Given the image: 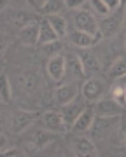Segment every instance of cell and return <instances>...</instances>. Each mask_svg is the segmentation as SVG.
<instances>
[{
  "mask_svg": "<svg viewBox=\"0 0 126 157\" xmlns=\"http://www.w3.org/2000/svg\"><path fill=\"white\" fill-rule=\"evenodd\" d=\"M123 23L117 19V17H110V16H105L102 23H98V33L100 37H105V39H110L114 35L119 33Z\"/></svg>",
  "mask_w": 126,
  "mask_h": 157,
  "instance_id": "obj_17",
  "label": "cell"
},
{
  "mask_svg": "<svg viewBox=\"0 0 126 157\" xmlns=\"http://www.w3.org/2000/svg\"><path fill=\"white\" fill-rule=\"evenodd\" d=\"M4 155L7 157H16V155H26L21 148H16V147H12V148H6L4 150Z\"/></svg>",
  "mask_w": 126,
  "mask_h": 157,
  "instance_id": "obj_28",
  "label": "cell"
},
{
  "mask_svg": "<svg viewBox=\"0 0 126 157\" xmlns=\"http://www.w3.org/2000/svg\"><path fill=\"white\" fill-rule=\"evenodd\" d=\"M12 98V84L11 78L7 77L6 73H0V100L7 103Z\"/></svg>",
  "mask_w": 126,
  "mask_h": 157,
  "instance_id": "obj_24",
  "label": "cell"
},
{
  "mask_svg": "<svg viewBox=\"0 0 126 157\" xmlns=\"http://www.w3.org/2000/svg\"><path fill=\"white\" fill-rule=\"evenodd\" d=\"M7 45H9V37L6 33H0V56L4 54V51L7 49Z\"/></svg>",
  "mask_w": 126,
  "mask_h": 157,
  "instance_id": "obj_30",
  "label": "cell"
},
{
  "mask_svg": "<svg viewBox=\"0 0 126 157\" xmlns=\"http://www.w3.org/2000/svg\"><path fill=\"white\" fill-rule=\"evenodd\" d=\"M79 58H81V63H82V68H84L86 75H93V73L100 72V59H98V56L95 52H91L89 49H81Z\"/></svg>",
  "mask_w": 126,
  "mask_h": 157,
  "instance_id": "obj_15",
  "label": "cell"
},
{
  "mask_svg": "<svg viewBox=\"0 0 126 157\" xmlns=\"http://www.w3.org/2000/svg\"><path fill=\"white\" fill-rule=\"evenodd\" d=\"M117 122H119V117H100V115H96L91 129H89L91 131V136L95 140H100V138L109 136V133L114 129V126Z\"/></svg>",
  "mask_w": 126,
  "mask_h": 157,
  "instance_id": "obj_7",
  "label": "cell"
},
{
  "mask_svg": "<svg viewBox=\"0 0 126 157\" xmlns=\"http://www.w3.org/2000/svg\"><path fill=\"white\" fill-rule=\"evenodd\" d=\"M119 122H121V126H119V136H121V140L126 143V119H121Z\"/></svg>",
  "mask_w": 126,
  "mask_h": 157,
  "instance_id": "obj_32",
  "label": "cell"
},
{
  "mask_svg": "<svg viewBox=\"0 0 126 157\" xmlns=\"http://www.w3.org/2000/svg\"><path fill=\"white\" fill-rule=\"evenodd\" d=\"M46 19H47V23L53 26V30L56 32V35L60 37V39H63V37H67V35H69L67 19H65L63 16H58V14H49Z\"/></svg>",
  "mask_w": 126,
  "mask_h": 157,
  "instance_id": "obj_21",
  "label": "cell"
},
{
  "mask_svg": "<svg viewBox=\"0 0 126 157\" xmlns=\"http://www.w3.org/2000/svg\"><path fill=\"white\" fill-rule=\"evenodd\" d=\"M6 19L12 28H16V30H21L23 26H26V25H30V23L35 21V17L32 16V14H28V12H25V11H19V9L9 11L7 16H6Z\"/></svg>",
  "mask_w": 126,
  "mask_h": 157,
  "instance_id": "obj_13",
  "label": "cell"
},
{
  "mask_svg": "<svg viewBox=\"0 0 126 157\" xmlns=\"http://www.w3.org/2000/svg\"><path fill=\"white\" fill-rule=\"evenodd\" d=\"M42 124L44 128L49 129L51 133H65L67 131V124L63 121V115L61 112H56V110H47V112L42 113Z\"/></svg>",
  "mask_w": 126,
  "mask_h": 157,
  "instance_id": "obj_8",
  "label": "cell"
},
{
  "mask_svg": "<svg viewBox=\"0 0 126 157\" xmlns=\"http://www.w3.org/2000/svg\"><path fill=\"white\" fill-rule=\"evenodd\" d=\"M121 7H126V0H121Z\"/></svg>",
  "mask_w": 126,
  "mask_h": 157,
  "instance_id": "obj_38",
  "label": "cell"
},
{
  "mask_svg": "<svg viewBox=\"0 0 126 157\" xmlns=\"http://www.w3.org/2000/svg\"><path fill=\"white\" fill-rule=\"evenodd\" d=\"M9 2H11V0H0V11H2V9H6V7L9 6Z\"/></svg>",
  "mask_w": 126,
  "mask_h": 157,
  "instance_id": "obj_35",
  "label": "cell"
},
{
  "mask_svg": "<svg viewBox=\"0 0 126 157\" xmlns=\"http://www.w3.org/2000/svg\"><path fill=\"white\" fill-rule=\"evenodd\" d=\"M39 113L37 112H26V110H14L11 113V121H9V126H11L12 133H23L32 126V124L37 121Z\"/></svg>",
  "mask_w": 126,
  "mask_h": 157,
  "instance_id": "obj_2",
  "label": "cell"
},
{
  "mask_svg": "<svg viewBox=\"0 0 126 157\" xmlns=\"http://www.w3.org/2000/svg\"><path fill=\"white\" fill-rule=\"evenodd\" d=\"M58 49H60V44L56 42H49V44H44V51H46L49 56H54V54H58Z\"/></svg>",
  "mask_w": 126,
  "mask_h": 157,
  "instance_id": "obj_27",
  "label": "cell"
},
{
  "mask_svg": "<svg viewBox=\"0 0 126 157\" xmlns=\"http://www.w3.org/2000/svg\"><path fill=\"white\" fill-rule=\"evenodd\" d=\"M109 75L112 78H119L126 75V58L124 56H117L112 61V65L109 67Z\"/></svg>",
  "mask_w": 126,
  "mask_h": 157,
  "instance_id": "obj_23",
  "label": "cell"
},
{
  "mask_svg": "<svg viewBox=\"0 0 126 157\" xmlns=\"http://www.w3.org/2000/svg\"><path fill=\"white\" fill-rule=\"evenodd\" d=\"M100 39L98 35H91L81 30H74L72 33H69V42L75 45L77 49H89L93 44H96V40Z\"/></svg>",
  "mask_w": 126,
  "mask_h": 157,
  "instance_id": "obj_11",
  "label": "cell"
},
{
  "mask_svg": "<svg viewBox=\"0 0 126 157\" xmlns=\"http://www.w3.org/2000/svg\"><path fill=\"white\" fill-rule=\"evenodd\" d=\"M86 108V105L82 103L81 100H72L70 103H67V105H63V110H61V115H63V121H65V124H67V128L72 129V126H74L75 119L81 115V112Z\"/></svg>",
  "mask_w": 126,
  "mask_h": 157,
  "instance_id": "obj_9",
  "label": "cell"
},
{
  "mask_svg": "<svg viewBox=\"0 0 126 157\" xmlns=\"http://www.w3.org/2000/svg\"><path fill=\"white\" fill-rule=\"evenodd\" d=\"M91 7L95 9V12L96 14H100V16H109V9H107V6L103 4V0H91Z\"/></svg>",
  "mask_w": 126,
  "mask_h": 157,
  "instance_id": "obj_25",
  "label": "cell"
},
{
  "mask_svg": "<svg viewBox=\"0 0 126 157\" xmlns=\"http://www.w3.org/2000/svg\"><path fill=\"white\" fill-rule=\"evenodd\" d=\"M18 39L26 45L37 44V40H39V23L33 21L26 26H23L21 30H18Z\"/></svg>",
  "mask_w": 126,
  "mask_h": 157,
  "instance_id": "obj_18",
  "label": "cell"
},
{
  "mask_svg": "<svg viewBox=\"0 0 126 157\" xmlns=\"http://www.w3.org/2000/svg\"><path fill=\"white\" fill-rule=\"evenodd\" d=\"M95 117H96V113H95L93 107H86L82 112H81L79 117L75 119L72 129H74V131H79V133H86V131L91 129L93 122H95Z\"/></svg>",
  "mask_w": 126,
  "mask_h": 157,
  "instance_id": "obj_16",
  "label": "cell"
},
{
  "mask_svg": "<svg viewBox=\"0 0 126 157\" xmlns=\"http://www.w3.org/2000/svg\"><path fill=\"white\" fill-rule=\"evenodd\" d=\"M109 96H112L121 107H126V84H124V80H123V77H119V80L110 87Z\"/></svg>",
  "mask_w": 126,
  "mask_h": 157,
  "instance_id": "obj_22",
  "label": "cell"
},
{
  "mask_svg": "<svg viewBox=\"0 0 126 157\" xmlns=\"http://www.w3.org/2000/svg\"><path fill=\"white\" fill-rule=\"evenodd\" d=\"M60 39L56 35V32L53 30V26L47 23V19H42L39 23V40H37V44L44 45V44H49V42H56Z\"/></svg>",
  "mask_w": 126,
  "mask_h": 157,
  "instance_id": "obj_20",
  "label": "cell"
},
{
  "mask_svg": "<svg viewBox=\"0 0 126 157\" xmlns=\"http://www.w3.org/2000/svg\"><path fill=\"white\" fill-rule=\"evenodd\" d=\"M26 2H28V4H30L32 7H35L37 11H40V9L44 7V4H46L47 0H26Z\"/></svg>",
  "mask_w": 126,
  "mask_h": 157,
  "instance_id": "obj_33",
  "label": "cell"
},
{
  "mask_svg": "<svg viewBox=\"0 0 126 157\" xmlns=\"http://www.w3.org/2000/svg\"><path fill=\"white\" fill-rule=\"evenodd\" d=\"M93 110L100 117H119L123 107H121L112 96H105V98H100L98 101H95Z\"/></svg>",
  "mask_w": 126,
  "mask_h": 157,
  "instance_id": "obj_5",
  "label": "cell"
},
{
  "mask_svg": "<svg viewBox=\"0 0 126 157\" xmlns=\"http://www.w3.org/2000/svg\"><path fill=\"white\" fill-rule=\"evenodd\" d=\"M2 119H4V112H2V108H0V122H2Z\"/></svg>",
  "mask_w": 126,
  "mask_h": 157,
  "instance_id": "obj_37",
  "label": "cell"
},
{
  "mask_svg": "<svg viewBox=\"0 0 126 157\" xmlns=\"http://www.w3.org/2000/svg\"><path fill=\"white\" fill-rule=\"evenodd\" d=\"M103 4L107 6L109 11H116V9L121 6V0H103Z\"/></svg>",
  "mask_w": 126,
  "mask_h": 157,
  "instance_id": "obj_31",
  "label": "cell"
},
{
  "mask_svg": "<svg viewBox=\"0 0 126 157\" xmlns=\"http://www.w3.org/2000/svg\"><path fill=\"white\" fill-rule=\"evenodd\" d=\"M46 70H47V75L53 78V80H61L63 75H65V56L63 54H54L47 59V65H46Z\"/></svg>",
  "mask_w": 126,
  "mask_h": 157,
  "instance_id": "obj_12",
  "label": "cell"
},
{
  "mask_svg": "<svg viewBox=\"0 0 126 157\" xmlns=\"http://www.w3.org/2000/svg\"><path fill=\"white\" fill-rule=\"evenodd\" d=\"M86 0H65V6L69 9H77V7H82Z\"/></svg>",
  "mask_w": 126,
  "mask_h": 157,
  "instance_id": "obj_29",
  "label": "cell"
},
{
  "mask_svg": "<svg viewBox=\"0 0 126 157\" xmlns=\"http://www.w3.org/2000/svg\"><path fill=\"white\" fill-rule=\"evenodd\" d=\"M77 94H79V87L75 84H63L60 87H56V91H54V101L63 107V105L70 103L72 100H75Z\"/></svg>",
  "mask_w": 126,
  "mask_h": 157,
  "instance_id": "obj_14",
  "label": "cell"
},
{
  "mask_svg": "<svg viewBox=\"0 0 126 157\" xmlns=\"http://www.w3.org/2000/svg\"><path fill=\"white\" fill-rule=\"evenodd\" d=\"M54 140V133H51L49 129H35L32 131L26 140V147H28V152H39L42 150L44 147H47L51 141Z\"/></svg>",
  "mask_w": 126,
  "mask_h": 157,
  "instance_id": "obj_4",
  "label": "cell"
},
{
  "mask_svg": "<svg viewBox=\"0 0 126 157\" xmlns=\"http://www.w3.org/2000/svg\"><path fill=\"white\" fill-rule=\"evenodd\" d=\"M75 155L79 157H88V155H96V147L93 143V140L89 138H77L72 145Z\"/></svg>",
  "mask_w": 126,
  "mask_h": 157,
  "instance_id": "obj_19",
  "label": "cell"
},
{
  "mask_svg": "<svg viewBox=\"0 0 126 157\" xmlns=\"http://www.w3.org/2000/svg\"><path fill=\"white\" fill-rule=\"evenodd\" d=\"M14 82L19 87V91H23L26 94H39L40 91V78L37 73L32 72H21L14 75Z\"/></svg>",
  "mask_w": 126,
  "mask_h": 157,
  "instance_id": "obj_3",
  "label": "cell"
},
{
  "mask_svg": "<svg viewBox=\"0 0 126 157\" xmlns=\"http://www.w3.org/2000/svg\"><path fill=\"white\" fill-rule=\"evenodd\" d=\"M74 23H75V30H81V32H86V33L100 37V33H98V23L89 11H77L74 16Z\"/></svg>",
  "mask_w": 126,
  "mask_h": 157,
  "instance_id": "obj_6",
  "label": "cell"
},
{
  "mask_svg": "<svg viewBox=\"0 0 126 157\" xmlns=\"http://www.w3.org/2000/svg\"><path fill=\"white\" fill-rule=\"evenodd\" d=\"M105 91H107V84L103 82L102 78L91 77V78H88L86 82L82 84V87H81V94H82V98H84L86 101L95 103V101H98L103 94H105Z\"/></svg>",
  "mask_w": 126,
  "mask_h": 157,
  "instance_id": "obj_1",
  "label": "cell"
},
{
  "mask_svg": "<svg viewBox=\"0 0 126 157\" xmlns=\"http://www.w3.org/2000/svg\"><path fill=\"white\" fill-rule=\"evenodd\" d=\"M123 28H126V7H124V16H123Z\"/></svg>",
  "mask_w": 126,
  "mask_h": 157,
  "instance_id": "obj_36",
  "label": "cell"
},
{
  "mask_svg": "<svg viewBox=\"0 0 126 157\" xmlns=\"http://www.w3.org/2000/svg\"><path fill=\"white\" fill-rule=\"evenodd\" d=\"M7 148V138L4 135H0V152H4Z\"/></svg>",
  "mask_w": 126,
  "mask_h": 157,
  "instance_id": "obj_34",
  "label": "cell"
},
{
  "mask_svg": "<svg viewBox=\"0 0 126 157\" xmlns=\"http://www.w3.org/2000/svg\"><path fill=\"white\" fill-rule=\"evenodd\" d=\"M124 45H126V40H124Z\"/></svg>",
  "mask_w": 126,
  "mask_h": 157,
  "instance_id": "obj_39",
  "label": "cell"
},
{
  "mask_svg": "<svg viewBox=\"0 0 126 157\" xmlns=\"http://www.w3.org/2000/svg\"><path fill=\"white\" fill-rule=\"evenodd\" d=\"M60 9V4H58V0H47L46 4H44V7L40 9V12H44V14H54V12Z\"/></svg>",
  "mask_w": 126,
  "mask_h": 157,
  "instance_id": "obj_26",
  "label": "cell"
},
{
  "mask_svg": "<svg viewBox=\"0 0 126 157\" xmlns=\"http://www.w3.org/2000/svg\"><path fill=\"white\" fill-rule=\"evenodd\" d=\"M65 73H69L72 78H84L86 77L79 54H74V52H67L65 54Z\"/></svg>",
  "mask_w": 126,
  "mask_h": 157,
  "instance_id": "obj_10",
  "label": "cell"
}]
</instances>
